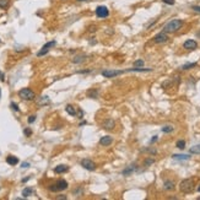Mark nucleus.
<instances>
[{
	"mask_svg": "<svg viewBox=\"0 0 200 200\" xmlns=\"http://www.w3.org/2000/svg\"><path fill=\"white\" fill-rule=\"evenodd\" d=\"M184 22L182 21V20L179 19H174V20H171L170 22H167L165 25V27H163V31L167 33H173V32H177V31H179L182 27H183Z\"/></svg>",
	"mask_w": 200,
	"mask_h": 200,
	"instance_id": "1",
	"label": "nucleus"
},
{
	"mask_svg": "<svg viewBox=\"0 0 200 200\" xmlns=\"http://www.w3.org/2000/svg\"><path fill=\"white\" fill-rule=\"evenodd\" d=\"M179 189H181V192L184 194L192 193L194 190V181L192 178L184 179V181H182L181 184H179Z\"/></svg>",
	"mask_w": 200,
	"mask_h": 200,
	"instance_id": "2",
	"label": "nucleus"
},
{
	"mask_svg": "<svg viewBox=\"0 0 200 200\" xmlns=\"http://www.w3.org/2000/svg\"><path fill=\"white\" fill-rule=\"evenodd\" d=\"M19 97L25 101H32L36 98V93L31 89H22L19 91Z\"/></svg>",
	"mask_w": 200,
	"mask_h": 200,
	"instance_id": "3",
	"label": "nucleus"
},
{
	"mask_svg": "<svg viewBox=\"0 0 200 200\" xmlns=\"http://www.w3.org/2000/svg\"><path fill=\"white\" fill-rule=\"evenodd\" d=\"M66 188H68V182L64 181V179H59L55 184H52L49 187V190L50 192H60V190H65Z\"/></svg>",
	"mask_w": 200,
	"mask_h": 200,
	"instance_id": "4",
	"label": "nucleus"
},
{
	"mask_svg": "<svg viewBox=\"0 0 200 200\" xmlns=\"http://www.w3.org/2000/svg\"><path fill=\"white\" fill-rule=\"evenodd\" d=\"M96 15H97V17H100V19H106L109 15V11H108V9H107V6L101 5V6H97V9H96Z\"/></svg>",
	"mask_w": 200,
	"mask_h": 200,
	"instance_id": "5",
	"label": "nucleus"
},
{
	"mask_svg": "<svg viewBox=\"0 0 200 200\" xmlns=\"http://www.w3.org/2000/svg\"><path fill=\"white\" fill-rule=\"evenodd\" d=\"M125 70H103L102 71V76H104V78H115V76L123 74Z\"/></svg>",
	"mask_w": 200,
	"mask_h": 200,
	"instance_id": "6",
	"label": "nucleus"
},
{
	"mask_svg": "<svg viewBox=\"0 0 200 200\" xmlns=\"http://www.w3.org/2000/svg\"><path fill=\"white\" fill-rule=\"evenodd\" d=\"M55 45V41H50V42H48V43H45L44 45H43V48L39 50V52L37 53V57H42V55H44V54H47L48 52H49V49L52 48V47H54Z\"/></svg>",
	"mask_w": 200,
	"mask_h": 200,
	"instance_id": "7",
	"label": "nucleus"
},
{
	"mask_svg": "<svg viewBox=\"0 0 200 200\" xmlns=\"http://www.w3.org/2000/svg\"><path fill=\"white\" fill-rule=\"evenodd\" d=\"M153 41H155V43H165V42H167V41H168V34H167V32L162 31V32H160L158 34L155 36Z\"/></svg>",
	"mask_w": 200,
	"mask_h": 200,
	"instance_id": "8",
	"label": "nucleus"
},
{
	"mask_svg": "<svg viewBox=\"0 0 200 200\" xmlns=\"http://www.w3.org/2000/svg\"><path fill=\"white\" fill-rule=\"evenodd\" d=\"M81 166H82L85 170H87V171H95L96 170V165L91 160H87V158H85V160L81 161Z\"/></svg>",
	"mask_w": 200,
	"mask_h": 200,
	"instance_id": "9",
	"label": "nucleus"
},
{
	"mask_svg": "<svg viewBox=\"0 0 200 200\" xmlns=\"http://www.w3.org/2000/svg\"><path fill=\"white\" fill-rule=\"evenodd\" d=\"M197 47H198V43L194 39H188L183 44V48L187 50H194V49H197Z\"/></svg>",
	"mask_w": 200,
	"mask_h": 200,
	"instance_id": "10",
	"label": "nucleus"
},
{
	"mask_svg": "<svg viewBox=\"0 0 200 200\" xmlns=\"http://www.w3.org/2000/svg\"><path fill=\"white\" fill-rule=\"evenodd\" d=\"M112 142H113L112 136H103V137H101V140H100V144L102 146H109Z\"/></svg>",
	"mask_w": 200,
	"mask_h": 200,
	"instance_id": "11",
	"label": "nucleus"
},
{
	"mask_svg": "<svg viewBox=\"0 0 200 200\" xmlns=\"http://www.w3.org/2000/svg\"><path fill=\"white\" fill-rule=\"evenodd\" d=\"M114 126H115V122L112 120V119H108V120H106L103 123V128H104L106 130H112Z\"/></svg>",
	"mask_w": 200,
	"mask_h": 200,
	"instance_id": "12",
	"label": "nucleus"
},
{
	"mask_svg": "<svg viewBox=\"0 0 200 200\" xmlns=\"http://www.w3.org/2000/svg\"><path fill=\"white\" fill-rule=\"evenodd\" d=\"M50 103V100L48 96H42L39 97V100L37 101V104L38 106H45V104H49Z\"/></svg>",
	"mask_w": 200,
	"mask_h": 200,
	"instance_id": "13",
	"label": "nucleus"
},
{
	"mask_svg": "<svg viewBox=\"0 0 200 200\" xmlns=\"http://www.w3.org/2000/svg\"><path fill=\"white\" fill-rule=\"evenodd\" d=\"M6 162L9 163L10 166H15V165H17L19 163V158L16 156H12V155H9L6 157Z\"/></svg>",
	"mask_w": 200,
	"mask_h": 200,
	"instance_id": "14",
	"label": "nucleus"
},
{
	"mask_svg": "<svg viewBox=\"0 0 200 200\" xmlns=\"http://www.w3.org/2000/svg\"><path fill=\"white\" fill-rule=\"evenodd\" d=\"M68 170H69V167L68 166H65V165H59V166H57L54 168V172L55 173H64V172H68Z\"/></svg>",
	"mask_w": 200,
	"mask_h": 200,
	"instance_id": "15",
	"label": "nucleus"
},
{
	"mask_svg": "<svg viewBox=\"0 0 200 200\" xmlns=\"http://www.w3.org/2000/svg\"><path fill=\"white\" fill-rule=\"evenodd\" d=\"M65 111H66V113L68 114H70V115H73V117H75L76 115V113H78V112H76V108L74 106H71V104H68L65 107Z\"/></svg>",
	"mask_w": 200,
	"mask_h": 200,
	"instance_id": "16",
	"label": "nucleus"
},
{
	"mask_svg": "<svg viewBox=\"0 0 200 200\" xmlns=\"http://www.w3.org/2000/svg\"><path fill=\"white\" fill-rule=\"evenodd\" d=\"M163 189H165V190H173V189H174V183L172 181H166L165 184H163Z\"/></svg>",
	"mask_w": 200,
	"mask_h": 200,
	"instance_id": "17",
	"label": "nucleus"
},
{
	"mask_svg": "<svg viewBox=\"0 0 200 200\" xmlns=\"http://www.w3.org/2000/svg\"><path fill=\"white\" fill-rule=\"evenodd\" d=\"M136 165H130L129 167H128V168H125V170L124 171H123V174H124V176H128V174H130V173H133V172H134L135 170H136Z\"/></svg>",
	"mask_w": 200,
	"mask_h": 200,
	"instance_id": "18",
	"label": "nucleus"
},
{
	"mask_svg": "<svg viewBox=\"0 0 200 200\" xmlns=\"http://www.w3.org/2000/svg\"><path fill=\"white\" fill-rule=\"evenodd\" d=\"M97 96H98V90H89V92H87V97H90V98H97Z\"/></svg>",
	"mask_w": 200,
	"mask_h": 200,
	"instance_id": "19",
	"label": "nucleus"
},
{
	"mask_svg": "<svg viewBox=\"0 0 200 200\" xmlns=\"http://www.w3.org/2000/svg\"><path fill=\"white\" fill-rule=\"evenodd\" d=\"M173 160H178V161H184V160H189L190 156L189 155H173Z\"/></svg>",
	"mask_w": 200,
	"mask_h": 200,
	"instance_id": "20",
	"label": "nucleus"
},
{
	"mask_svg": "<svg viewBox=\"0 0 200 200\" xmlns=\"http://www.w3.org/2000/svg\"><path fill=\"white\" fill-rule=\"evenodd\" d=\"M32 193H33V189L27 187V188H25L23 190H22V195H23V198H27L30 195H32Z\"/></svg>",
	"mask_w": 200,
	"mask_h": 200,
	"instance_id": "21",
	"label": "nucleus"
},
{
	"mask_svg": "<svg viewBox=\"0 0 200 200\" xmlns=\"http://www.w3.org/2000/svg\"><path fill=\"white\" fill-rule=\"evenodd\" d=\"M197 65H198V63H188V64L182 65L181 69H182V70H189V69H192V68H195Z\"/></svg>",
	"mask_w": 200,
	"mask_h": 200,
	"instance_id": "22",
	"label": "nucleus"
},
{
	"mask_svg": "<svg viewBox=\"0 0 200 200\" xmlns=\"http://www.w3.org/2000/svg\"><path fill=\"white\" fill-rule=\"evenodd\" d=\"M85 55H78V57H75L74 59H73V63H75V64H79V63H82V61L85 60Z\"/></svg>",
	"mask_w": 200,
	"mask_h": 200,
	"instance_id": "23",
	"label": "nucleus"
},
{
	"mask_svg": "<svg viewBox=\"0 0 200 200\" xmlns=\"http://www.w3.org/2000/svg\"><path fill=\"white\" fill-rule=\"evenodd\" d=\"M190 153H197V155H199L200 153V144L199 145H195V146H193V147H190Z\"/></svg>",
	"mask_w": 200,
	"mask_h": 200,
	"instance_id": "24",
	"label": "nucleus"
},
{
	"mask_svg": "<svg viewBox=\"0 0 200 200\" xmlns=\"http://www.w3.org/2000/svg\"><path fill=\"white\" fill-rule=\"evenodd\" d=\"M10 4V0H0V9H6Z\"/></svg>",
	"mask_w": 200,
	"mask_h": 200,
	"instance_id": "25",
	"label": "nucleus"
},
{
	"mask_svg": "<svg viewBox=\"0 0 200 200\" xmlns=\"http://www.w3.org/2000/svg\"><path fill=\"white\" fill-rule=\"evenodd\" d=\"M176 146L178 148H181V150H183V148L186 147V141H184V140H178L177 144H176Z\"/></svg>",
	"mask_w": 200,
	"mask_h": 200,
	"instance_id": "26",
	"label": "nucleus"
},
{
	"mask_svg": "<svg viewBox=\"0 0 200 200\" xmlns=\"http://www.w3.org/2000/svg\"><path fill=\"white\" fill-rule=\"evenodd\" d=\"M142 66H144V60L139 59L134 61V68H142Z\"/></svg>",
	"mask_w": 200,
	"mask_h": 200,
	"instance_id": "27",
	"label": "nucleus"
},
{
	"mask_svg": "<svg viewBox=\"0 0 200 200\" xmlns=\"http://www.w3.org/2000/svg\"><path fill=\"white\" fill-rule=\"evenodd\" d=\"M162 131H163V133H171V131H173V126H172V125H166V126H163V128H162Z\"/></svg>",
	"mask_w": 200,
	"mask_h": 200,
	"instance_id": "28",
	"label": "nucleus"
},
{
	"mask_svg": "<svg viewBox=\"0 0 200 200\" xmlns=\"http://www.w3.org/2000/svg\"><path fill=\"white\" fill-rule=\"evenodd\" d=\"M152 163H155V160H153V158H146L145 162H144V166H150Z\"/></svg>",
	"mask_w": 200,
	"mask_h": 200,
	"instance_id": "29",
	"label": "nucleus"
},
{
	"mask_svg": "<svg viewBox=\"0 0 200 200\" xmlns=\"http://www.w3.org/2000/svg\"><path fill=\"white\" fill-rule=\"evenodd\" d=\"M23 134L26 136H31V135H32V130H31L30 128H26V129L23 130Z\"/></svg>",
	"mask_w": 200,
	"mask_h": 200,
	"instance_id": "30",
	"label": "nucleus"
},
{
	"mask_svg": "<svg viewBox=\"0 0 200 200\" xmlns=\"http://www.w3.org/2000/svg\"><path fill=\"white\" fill-rule=\"evenodd\" d=\"M10 106H11V108H12L14 111H16V112H20V109H19V107H17V104H16V103H14V102H12V103L10 104Z\"/></svg>",
	"mask_w": 200,
	"mask_h": 200,
	"instance_id": "31",
	"label": "nucleus"
},
{
	"mask_svg": "<svg viewBox=\"0 0 200 200\" xmlns=\"http://www.w3.org/2000/svg\"><path fill=\"white\" fill-rule=\"evenodd\" d=\"M34 120H36V115H30V118H28V123H30V124H32Z\"/></svg>",
	"mask_w": 200,
	"mask_h": 200,
	"instance_id": "32",
	"label": "nucleus"
},
{
	"mask_svg": "<svg viewBox=\"0 0 200 200\" xmlns=\"http://www.w3.org/2000/svg\"><path fill=\"white\" fill-rule=\"evenodd\" d=\"M162 1L165 4H167V5H173L174 4V0H162Z\"/></svg>",
	"mask_w": 200,
	"mask_h": 200,
	"instance_id": "33",
	"label": "nucleus"
},
{
	"mask_svg": "<svg viewBox=\"0 0 200 200\" xmlns=\"http://www.w3.org/2000/svg\"><path fill=\"white\" fill-rule=\"evenodd\" d=\"M192 9L194 10V11H197L200 14V6H198V5H194V6H192Z\"/></svg>",
	"mask_w": 200,
	"mask_h": 200,
	"instance_id": "34",
	"label": "nucleus"
},
{
	"mask_svg": "<svg viewBox=\"0 0 200 200\" xmlns=\"http://www.w3.org/2000/svg\"><path fill=\"white\" fill-rule=\"evenodd\" d=\"M76 114H78V118H80V119H81V118L84 117V112L81 111V109H79V111H78V113H76Z\"/></svg>",
	"mask_w": 200,
	"mask_h": 200,
	"instance_id": "35",
	"label": "nucleus"
},
{
	"mask_svg": "<svg viewBox=\"0 0 200 200\" xmlns=\"http://www.w3.org/2000/svg\"><path fill=\"white\" fill-rule=\"evenodd\" d=\"M21 167H22V168H28V167H30V163H28V162H23Z\"/></svg>",
	"mask_w": 200,
	"mask_h": 200,
	"instance_id": "36",
	"label": "nucleus"
},
{
	"mask_svg": "<svg viewBox=\"0 0 200 200\" xmlns=\"http://www.w3.org/2000/svg\"><path fill=\"white\" fill-rule=\"evenodd\" d=\"M0 81H5V75L0 71Z\"/></svg>",
	"mask_w": 200,
	"mask_h": 200,
	"instance_id": "37",
	"label": "nucleus"
},
{
	"mask_svg": "<svg viewBox=\"0 0 200 200\" xmlns=\"http://www.w3.org/2000/svg\"><path fill=\"white\" fill-rule=\"evenodd\" d=\"M97 30V27L96 26H92V27H90V31H91V32H93V31H96Z\"/></svg>",
	"mask_w": 200,
	"mask_h": 200,
	"instance_id": "38",
	"label": "nucleus"
},
{
	"mask_svg": "<svg viewBox=\"0 0 200 200\" xmlns=\"http://www.w3.org/2000/svg\"><path fill=\"white\" fill-rule=\"evenodd\" d=\"M156 140H157V136H153V137H152V139H151V142H155Z\"/></svg>",
	"mask_w": 200,
	"mask_h": 200,
	"instance_id": "39",
	"label": "nucleus"
},
{
	"mask_svg": "<svg viewBox=\"0 0 200 200\" xmlns=\"http://www.w3.org/2000/svg\"><path fill=\"white\" fill-rule=\"evenodd\" d=\"M28 179H30V177H27V178H23V179H22V183H26V182L28 181Z\"/></svg>",
	"mask_w": 200,
	"mask_h": 200,
	"instance_id": "40",
	"label": "nucleus"
},
{
	"mask_svg": "<svg viewBox=\"0 0 200 200\" xmlns=\"http://www.w3.org/2000/svg\"><path fill=\"white\" fill-rule=\"evenodd\" d=\"M57 199H66V197H64V195H63V197H58Z\"/></svg>",
	"mask_w": 200,
	"mask_h": 200,
	"instance_id": "41",
	"label": "nucleus"
},
{
	"mask_svg": "<svg viewBox=\"0 0 200 200\" xmlns=\"http://www.w3.org/2000/svg\"><path fill=\"white\" fill-rule=\"evenodd\" d=\"M78 1H87V0H78Z\"/></svg>",
	"mask_w": 200,
	"mask_h": 200,
	"instance_id": "42",
	"label": "nucleus"
},
{
	"mask_svg": "<svg viewBox=\"0 0 200 200\" xmlns=\"http://www.w3.org/2000/svg\"><path fill=\"white\" fill-rule=\"evenodd\" d=\"M198 192H200V186H199V187H198Z\"/></svg>",
	"mask_w": 200,
	"mask_h": 200,
	"instance_id": "43",
	"label": "nucleus"
},
{
	"mask_svg": "<svg viewBox=\"0 0 200 200\" xmlns=\"http://www.w3.org/2000/svg\"><path fill=\"white\" fill-rule=\"evenodd\" d=\"M0 97H1V90H0Z\"/></svg>",
	"mask_w": 200,
	"mask_h": 200,
	"instance_id": "44",
	"label": "nucleus"
},
{
	"mask_svg": "<svg viewBox=\"0 0 200 200\" xmlns=\"http://www.w3.org/2000/svg\"><path fill=\"white\" fill-rule=\"evenodd\" d=\"M198 200H200V198H198Z\"/></svg>",
	"mask_w": 200,
	"mask_h": 200,
	"instance_id": "45",
	"label": "nucleus"
}]
</instances>
